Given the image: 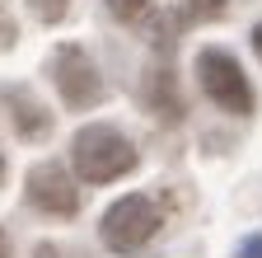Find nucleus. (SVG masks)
<instances>
[{"instance_id":"nucleus-14","label":"nucleus","mask_w":262,"mask_h":258,"mask_svg":"<svg viewBox=\"0 0 262 258\" xmlns=\"http://www.w3.org/2000/svg\"><path fill=\"white\" fill-rule=\"evenodd\" d=\"M38 258H56V253H52V249H42V253H38Z\"/></svg>"},{"instance_id":"nucleus-15","label":"nucleus","mask_w":262,"mask_h":258,"mask_svg":"<svg viewBox=\"0 0 262 258\" xmlns=\"http://www.w3.org/2000/svg\"><path fill=\"white\" fill-rule=\"evenodd\" d=\"M0 178H5V155H0Z\"/></svg>"},{"instance_id":"nucleus-13","label":"nucleus","mask_w":262,"mask_h":258,"mask_svg":"<svg viewBox=\"0 0 262 258\" xmlns=\"http://www.w3.org/2000/svg\"><path fill=\"white\" fill-rule=\"evenodd\" d=\"M0 258H10V240H5V230H0Z\"/></svg>"},{"instance_id":"nucleus-5","label":"nucleus","mask_w":262,"mask_h":258,"mask_svg":"<svg viewBox=\"0 0 262 258\" xmlns=\"http://www.w3.org/2000/svg\"><path fill=\"white\" fill-rule=\"evenodd\" d=\"M24 192H28V202L38 207V211H47V216H75V211H80V188L66 178L61 165H38V169H28Z\"/></svg>"},{"instance_id":"nucleus-7","label":"nucleus","mask_w":262,"mask_h":258,"mask_svg":"<svg viewBox=\"0 0 262 258\" xmlns=\"http://www.w3.org/2000/svg\"><path fill=\"white\" fill-rule=\"evenodd\" d=\"M141 99H145L164 122H178V117H183V89H178V75H173L169 66H159V71H150V75H145Z\"/></svg>"},{"instance_id":"nucleus-10","label":"nucleus","mask_w":262,"mask_h":258,"mask_svg":"<svg viewBox=\"0 0 262 258\" xmlns=\"http://www.w3.org/2000/svg\"><path fill=\"white\" fill-rule=\"evenodd\" d=\"M187 19H220L225 14V0H187Z\"/></svg>"},{"instance_id":"nucleus-4","label":"nucleus","mask_w":262,"mask_h":258,"mask_svg":"<svg viewBox=\"0 0 262 258\" xmlns=\"http://www.w3.org/2000/svg\"><path fill=\"white\" fill-rule=\"evenodd\" d=\"M52 80H56L61 99L71 108H94L98 99H103V75H98V66L89 61V52L75 47V43H66V47L52 52Z\"/></svg>"},{"instance_id":"nucleus-11","label":"nucleus","mask_w":262,"mask_h":258,"mask_svg":"<svg viewBox=\"0 0 262 258\" xmlns=\"http://www.w3.org/2000/svg\"><path fill=\"white\" fill-rule=\"evenodd\" d=\"M239 258H262V235H248L239 244Z\"/></svg>"},{"instance_id":"nucleus-2","label":"nucleus","mask_w":262,"mask_h":258,"mask_svg":"<svg viewBox=\"0 0 262 258\" xmlns=\"http://www.w3.org/2000/svg\"><path fill=\"white\" fill-rule=\"evenodd\" d=\"M196 80H202L206 99H211L215 108L234 113V117H248V113L257 108V94H253L244 66H239L225 47H202V52H196Z\"/></svg>"},{"instance_id":"nucleus-9","label":"nucleus","mask_w":262,"mask_h":258,"mask_svg":"<svg viewBox=\"0 0 262 258\" xmlns=\"http://www.w3.org/2000/svg\"><path fill=\"white\" fill-rule=\"evenodd\" d=\"M28 10L38 14L42 24H56V19H66V10H71V0H28Z\"/></svg>"},{"instance_id":"nucleus-1","label":"nucleus","mask_w":262,"mask_h":258,"mask_svg":"<svg viewBox=\"0 0 262 258\" xmlns=\"http://www.w3.org/2000/svg\"><path fill=\"white\" fill-rule=\"evenodd\" d=\"M71 160H75V174L84 183H113V178L136 169L141 155L113 127H80L75 141H71Z\"/></svg>"},{"instance_id":"nucleus-12","label":"nucleus","mask_w":262,"mask_h":258,"mask_svg":"<svg viewBox=\"0 0 262 258\" xmlns=\"http://www.w3.org/2000/svg\"><path fill=\"white\" fill-rule=\"evenodd\" d=\"M253 47H257V56H262V24L253 28Z\"/></svg>"},{"instance_id":"nucleus-8","label":"nucleus","mask_w":262,"mask_h":258,"mask_svg":"<svg viewBox=\"0 0 262 258\" xmlns=\"http://www.w3.org/2000/svg\"><path fill=\"white\" fill-rule=\"evenodd\" d=\"M108 10H113V19H122V24H141V19L150 14V0H108Z\"/></svg>"},{"instance_id":"nucleus-6","label":"nucleus","mask_w":262,"mask_h":258,"mask_svg":"<svg viewBox=\"0 0 262 258\" xmlns=\"http://www.w3.org/2000/svg\"><path fill=\"white\" fill-rule=\"evenodd\" d=\"M0 104L10 108V122H14V132L24 136V141H47V132H52V113L33 99L28 89H0Z\"/></svg>"},{"instance_id":"nucleus-3","label":"nucleus","mask_w":262,"mask_h":258,"mask_svg":"<svg viewBox=\"0 0 262 258\" xmlns=\"http://www.w3.org/2000/svg\"><path fill=\"white\" fill-rule=\"evenodd\" d=\"M159 225H164L159 207H155L150 197H141V192H126V197H117V202L103 211L98 230H103V244H108L113 253H141V249L159 235Z\"/></svg>"}]
</instances>
